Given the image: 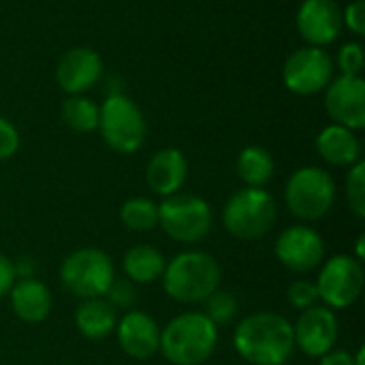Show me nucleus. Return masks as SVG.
<instances>
[{
    "mask_svg": "<svg viewBox=\"0 0 365 365\" xmlns=\"http://www.w3.org/2000/svg\"><path fill=\"white\" fill-rule=\"evenodd\" d=\"M233 349L250 365H287L295 353L293 323L278 312H252L237 323Z\"/></svg>",
    "mask_w": 365,
    "mask_h": 365,
    "instance_id": "f257e3e1",
    "label": "nucleus"
},
{
    "mask_svg": "<svg viewBox=\"0 0 365 365\" xmlns=\"http://www.w3.org/2000/svg\"><path fill=\"white\" fill-rule=\"evenodd\" d=\"M163 289L178 304H203L222 282V269L216 257L205 250H184L167 261Z\"/></svg>",
    "mask_w": 365,
    "mask_h": 365,
    "instance_id": "f03ea898",
    "label": "nucleus"
},
{
    "mask_svg": "<svg viewBox=\"0 0 365 365\" xmlns=\"http://www.w3.org/2000/svg\"><path fill=\"white\" fill-rule=\"evenodd\" d=\"M218 346V327L203 312H184L160 329L158 353L171 365H203Z\"/></svg>",
    "mask_w": 365,
    "mask_h": 365,
    "instance_id": "7ed1b4c3",
    "label": "nucleus"
},
{
    "mask_svg": "<svg viewBox=\"0 0 365 365\" xmlns=\"http://www.w3.org/2000/svg\"><path fill=\"white\" fill-rule=\"evenodd\" d=\"M278 222V203L265 188H240L222 207V227L229 235L255 242L265 237Z\"/></svg>",
    "mask_w": 365,
    "mask_h": 365,
    "instance_id": "20e7f679",
    "label": "nucleus"
},
{
    "mask_svg": "<svg viewBox=\"0 0 365 365\" xmlns=\"http://www.w3.org/2000/svg\"><path fill=\"white\" fill-rule=\"evenodd\" d=\"M336 182L329 171L321 167H302L287 180L284 203L293 218L317 222L325 218L336 203Z\"/></svg>",
    "mask_w": 365,
    "mask_h": 365,
    "instance_id": "39448f33",
    "label": "nucleus"
},
{
    "mask_svg": "<svg viewBox=\"0 0 365 365\" xmlns=\"http://www.w3.org/2000/svg\"><path fill=\"white\" fill-rule=\"evenodd\" d=\"M158 227L178 244H199L214 227L210 203L199 195L175 192L158 203Z\"/></svg>",
    "mask_w": 365,
    "mask_h": 365,
    "instance_id": "423d86ee",
    "label": "nucleus"
},
{
    "mask_svg": "<svg viewBox=\"0 0 365 365\" xmlns=\"http://www.w3.org/2000/svg\"><path fill=\"white\" fill-rule=\"evenodd\" d=\"M113 278V261L101 248H77L60 265L62 287L79 299L105 297Z\"/></svg>",
    "mask_w": 365,
    "mask_h": 365,
    "instance_id": "0eeeda50",
    "label": "nucleus"
},
{
    "mask_svg": "<svg viewBox=\"0 0 365 365\" xmlns=\"http://www.w3.org/2000/svg\"><path fill=\"white\" fill-rule=\"evenodd\" d=\"M98 130L113 152L135 154L145 141L148 126L135 101L124 94H109L98 107Z\"/></svg>",
    "mask_w": 365,
    "mask_h": 365,
    "instance_id": "6e6552de",
    "label": "nucleus"
},
{
    "mask_svg": "<svg viewBox=\"0 0 365 365\" xmlns=\"http://www.w3.org/2000/svg\"><path fill=\"white\" fill-rule=\"evenodd\" d=\"M317 291L323 306L329 310H346L355 306L364 293V263L353 255H334L317 269Z\"/></svg>",
    "mask_w": 365,
    "mask_h": 365,
    "instance_id": "1a4fd4ad",
    "label": "nucleus"
},
{
    "mask_svg": "<svg viewBox=\"0 0 365 365\" xmlns=\"http://www.w3.org/2000/svg\"><path fill=\"white\" fill-rule=\"evenodd\" d=\"M276 259L289 272L306 276L317 272L327 259V248L323 235L310 225H291L280 231L276 246Z\"/></svg>",
    "mask_w": 365,
    "mask_h": 365,
    "instance_id": "9d476101",
    "label": "nucleus"
},
{
    "mask_svg": "<svg viewBox=\"0 0 365 365\" xmlns=\"http://www.w3.org/2000/svg\"><path fill=\"white\" fill-rule=\"evenodd\" d=\"M334 77V60L323 47H302L293 51L282 68L284 86L299 96H310L329 86Z\"/></svg>",
    "mask_w": 365,
    "mask_h": 365,
    "instance_id": "9b49d317",
    "label": "nucleus"
},
{
    "mask_svg": "<svg viewBox=\"0 0 365 365\" xmlns=\"http://www.w3.org/2000/svg\"><path fill=\"white\" fill-rule=\"evenodd\" d=\"M340 336V321L334 310L319 304L304 312H299L293 323V340L295 351H302L308 357H323L331 349H336Z\"/></svg>",
    "mask_w": 365,
    "mask_h": 365,
    "instance_id": "f8f14e48",
    "label": "nucleus"
},
{
    "mask_svg": "<svg viewBox=\"0 0 365 365\" xmlns=\"http://www.w3.org/2000/svg\"><path fill=\"white\" fill-rule=\"evenodd\" d=\"M325 109L334 124L349 130H361L365 126V81L364 77L340 75L327 86Z\"/></svg>",
    "mask_w": 365,
    "mask_h": 365,
    "instance_id": "ddd939ff",
    "label": "nucleus"
},
{
    "mask_svg": "<svg viewBox=\"0 0 365 365\" xmlns=\"http://www.w3.org/2000/svg\"><path fill=\"white\" fill-rule=\"evenodd\" d=\"M113 334L122 353L130 359H150L160 349V327L154 317L143 310H126V314L118 319Z\"/></svg>",
    "mask_w": 365,
    "mask_h": 365,
    "instance_id": "4468645a",
    "label": "nucleus"
},
{
    "mask_svg": "<svg viewBox=\"0 0 365 365\" xmlns=\"http://www.w3.org/2000/svg\"><path fill=\"white\" fill-rule=\"evenodd\" d=\"M342 11L334 0H304L297 11V30L312 47L334 43L342 32Z\"/></svg>",
    "mask_w": 365,
    "mask_h": 365,
    "instance_id": "2eb2a0df",
    "label": "nucleus"
},
{
    "mask_svg": "<svg viewBox=\"0 0 365 365\" xmlns=\"http://www.w3.org/2000/svg\"><path fill=\"white\" fill-rule=\"evenodd\" d=\"M103 75V60L94 49L88 47H75L66 51L56 68V79L60 88L75 96L88 92Z\"/></svg>",
    "mask_w": 365,
    "mask_h": 365,
    "instance_id": "dca6fc26",
    "label": "nucleus"
},
{
    "mask_svg": "<svg viewBox=\"0 0 365 365\" xmlns=\"http://www.w3.org/2000/svg\"><path fill=\"white\" fill-rule=\"evenodd\" d=\"M188 178L186 156L175 148H165L156 152L145 167V182L154 195L171 197L182 190Z\"/></svg>",
    "mask_w": 365,
    "mask_h": 365,
    "instance_id": "f3484780",
    "label": "nucleus"
},
{
    "mask_svg": "<svg viewBox=\"0 0 365 365\" xmlns=\"http://www.w3.org/2000/svg\"><path fill=\"white\" fill-rule=\"evenodd\" d=\"M9 302L13 314L28 323V325H38L43 323L53 306L51 291L47 289L45 282L36 278H26V280H15V284L9 291Z\"/></svg>",
    "mask_w": 365,
    "mask_h": 365,
    "instance_id": "a211bd4d",
    "label": "nucleus"
},
{
    "mask_svg": "<svg viewBox=\"0 0 365 365\" xmlns=\"http://www.w3.org/2000/svg\"><path fill=\"white\" fill-rule=\"evenodd\" d=\"M319 156L334 167H353L361 160V143L355 130H349L340 124L325 126L317 137Z\"/></svg>",
    "mask_w": 365,
    "mask_h": 365,
    "instance_id": "6ab92c4d",
    "label": "nucleus"
},
{
    "mask_svg": "<svg viewBox=\"0 0 365 365\" xmlns=\"http://www.w3.org/2000/svg\"><path fill=\"white\" fill-rule=\"evenodd\" d=\"M118 310H113L105 297L81 299L75 310V327L86 340H105L115 331Z\"/></svg>",
    "mask_w": 365,
    "mask_h": 365,
    "instance_id": "aec40b11",
    "label": "nucleus"
},
{
    "mask_svg": "<svg viewBox=\"0 0 365 365\" xmlns=\"http://www.w3.org/2000/svg\"><path fill=\"white\" fill-rule=\"evenodd\" d=\"M165 267V255L152 244H135L122 257L124 278H128L135 284H154L163 278Z\"/></svg>",
    "mask_w": 365,
    "mask_h": 365,
    "instance_id": "412c9836",
    "label": "nucleus"
},
{
    "mask_svg": "<svg viewBox=\"0 0 365 365\" xmlns=\"http://www.w3.org/2000/svg\"><path fill=\"white\" fill-rule=\"evenodd\" d=\"M237 175L248 188H265L276 171L272 154L261 145H248L237 156Z\"/></svg>",
    "mask_w": 365,
    "mask_h": 365,
    "instance_id": "4be33fe9",
    "label": "nucleus"
},
{
    "mask_svg": "<svg viewBox=\"0 0 365 365\" xmlns=\"http://www.w3.org/2000/svg\"><path fill=\"white\" fill-rule=\"evenodd\" d=\"M120 222L135 233H150L158 227V203L148 197H130L120 207Z\"/></svg>",
    "mask_w": 365,
    "mask_h": 365,
    "instance_id": "5701e85b",
    "label": "nucleus"
},
{
    "mask_svg": "<svg viewBox=\"0 0 365 365\" xmlns=\"http://www.w3.org/2000/svg\"><path fill=\"white\" fill-rule=\"evenodd\" d=\"M62 120L75 133H92L98 128V107L88 96H68L62 105Z\"/></svg>",
    "mask_w": 365,
    "mask_h": 365,
    "instance_id": "b1692460",
    "label": "nucleus"
},
{
    "mask_svg": "<svg viewBox=\"0 0 365 365\" xmlns=\"http://www.w3.org/2000/svg\"><path fill=\"white\" fill-rule=\"evenodd\" d=\"M203 314L216 325V327H225L231 325L237 314H240V299L235 293L231 291H222L216 289L205 302H203Z\"/></svg>",
    "mask_w": 365,
    "mask_h": 365,
    "instance_id": "393cba45",
    "label": "nucleus"
},
{
    "mask_svg": "<svg viewBox=\"0 0 365 365\" xmlns=\"http://www.w3.org/2000/svg\"><path fill=\"white\" fill-rule=\"evenodd\" d=\"M346 203L355 218H365V163L359 160L349 169L346 175Z\"/></svg>",
    "mask_w": 365,
    "mask_h": 365,
    "instance_id": "a878e982",
    "label": "nucleus"
},
{
    "mask_svg": "<svg viewBox=\"0 0 365 365\" xmlns=\"http://www.w3.org/2000/svg\"><path fill=\"white\" fill-rule=\"evenodd\" d=\"M287 302L293 310L304 312L312 306H319V291H317V282L302 278V280H293L287 289Z\"/></svg>",
    "mask_w": 365,
    "mask_h": 365,
    "instance_id": "bb28decb",
    "label": "nucleus"
},
{
    "mask_svg": "<svg viewBox=\"0 0 365 365\" xmlns=\"http://www.w3.org/2000/svg\"><path fill=\"white\" fill-rule=\"evenodd\" d=\"M105 299L113 310H133L137 302L135 282H130L128 278H113L111 287L105 293Z\"/></svg>",
    "mask_w": 365,
    "mask_h": 365,
    "instance_id": "cd10ccee",
    "label": "nucleus"
},
{
    "mask_svg": "<svg viewBox=\"0 0 365 365\" xmlns=\"http://www.w3.org/2000/svg\"><path fill=\"white\" fill-rule=\"evenodd\" d=\"M364 62L365 58L361 43H346V45H342V49L338 53V66H340L342 75L361 77Z\"/></svg>",
    "mask_w": 365,
    "mask_h": 365,
    "instance_id": "c85d7f7f",
    "label": "nucleus"
},
{
    "mask_svg": "<svg viewBox=\"0 0 365 365\" xmlns=\"http://www.w3.org/2000/svg\"><path fill=\"white\" fill-rule=\"evenodd\" d=\"M19 148V133L17 128L6 120L0 118V160L11 158Z\"/></svg>",
    "mask_w": 365,
    "mask_h": 365,
    "instance_id": "c756f323",
    "label": "nucleus"
},
{
    "mask_svg": "<svg viewBox=\"0 0 365 365\" xmlns=\"http://www.w3.org/2000/svg\"><path fill=\"white\" fill-rule=\"evenodd\" d=\"M342 21L349 26L351 32H355L357 36L365 34V2L364 0H355L346 6V11L342 13Z\"/></svg>",
    "mask_w": 365,
    "mask_h": 365,
    "instance_id": "7c9ffc66",
    "label": "nucleus"
},
{
    "mask_svg": "<svg viewBox=\"0 0 365 365\" xmlns=\"http://www.w3.org/2000/svg\"><path fill=\"white\" fill-rule=\"evenodd\" d=\"M36 259L32 255H21L13 261V272L15 280H26V278H36Z\"/></svg>",
    "mask_w": 365,
    "mask_h": 365,
    "instance_id": "2f4dec72",
    "label": "nucleus"
},
{
    "mask_svg": "<svg viewBox=\"0 0 365 365\" xmlns=\"http://www.w3.org/2000/svg\"><path fill=\"white\" fill-rule=\"evenodd\" d=\"M15 284V272H13V261L0 252V299H4Z\"/></svg>",
    "mask_w": 365,
    "mask_h": 365,
    "instance_id": "473e14b6",
    "label": "nucleus"
},
{
    "mask_svg": "<svg viewBox=\"0 0 365 365\" xmlns=\"http://www.w3.org/2000/svg\"><path fill=\"white\" fill-rule=\"evenodd\" d=\"M319 359V365H355V355L344 349H331Z\"/></svg>",
    "mask_w": 365,
    "mask_h": 365,
    "instance_id": "72a5a7b5",
    "label": "nucleus"
},
{
    "mask_svg": "<svg viewBox=\"0 0 365 365\" xmlns=\"http://www.w3.org/2000/svg\"><path fill=\"white\" fill-rule=\"evenodd\" d=\"M357 261H361L364 263L365 259V235L361 233L359 237H357V244H355V255H353Z\"/></svg>",
    "mask_w": 365,
    "mask_h": 365,
    "instance_id": "f704fd0d",
    "label": "nucleus"
},
{
    "mask_svg": "<svg viewBox=\"0 0 365 365\" xmlns=\"http://www.w3.org/2000/svg\"><path fill=\"white\" fill-rule=\"evenodd\" d=\"M355 365H365V346H361V349L355 353Z\"/></svg>",
    "mask_w": 365,
    "mask_h": 365,
    "instance_id": "c9c22d12",
    "label": "nucleus"
}]
</instances>
